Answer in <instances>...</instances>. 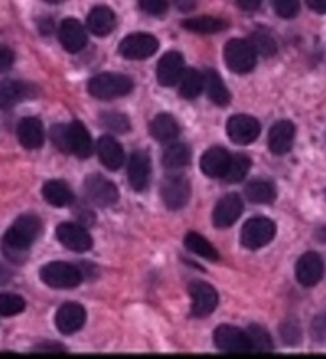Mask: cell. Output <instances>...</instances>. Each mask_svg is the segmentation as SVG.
I'll use <instances>...</instances> for the list:
<instances>
[{
    "mask_svg": "<svg viewBox=\"0 0 326 359\" xmlns=\"http://www.w3.org/2000/svg\"><path fill=\"white\" fill-rule=\"evenodd\" d=\"M42 233V223L36 215H22L16 220L2 239L3 255L13 263L26 262L31 245Z\"/></svg>",
    "mask_w": 326,
    "mask_h": 359,
    "instance_id": "cell-1",
    "label": "cell"
},
{
    "mask_svg": "<svg viewBox=\"0 0 326 359\" xmlns=\"http://www.w3.org/2000/svg\"><path fill=\"white\" fill-rule=\"evenodd\" d=\"M134 83L128 76L119 72H103L90 79L88 92L98 100H115L125 97L133 90Z\"/></svg>",
    "mask_w": 326,
    "mask_h": 359,
    "instance_id": "cell-2",
    "label": "cell"
},
{
    "mask_svg": "<svg viewBox=\"0 0 326 359\" xmlns=\"http://www.w3.org/2000/svg\"><path fill=\"white\" fill-rule=\"evenodd\" d=\"M256 56L253 45L245 39H232L224 47V61L235 74H246L255 69Z\"/></svg>",
    "mask_w": 326,
    "mask_h": 359,
    "instance_id": "cell-3",
    "label": "cell"
},
{
    "mask_svg": "<svg viewBox=\"0 0 326 359\" xmlns=\"http://www.w3.org/2000/svg\"><path fill=\"white\" fill-rule=\"evenodd\" d=\"M275 231H277V228H275V223L271 218H250V220L243 224V228H241L240 243L248 250L262 249L264 245L272 243V239L275 238Z\"/></svg>",
    "mask_w": 326,
    "mask_h": 359,
    "instance_id": "cell-4",
    "label": "cell"
},
{
    "mask_svg": "<svg viewBox=\"0 0 326 359\" xmlns=\"http://www.w3.org/2000/svg\"><path fill=\"white\" fill-rule=\"evenodd\" d=\"M41 279L52 289H74L82 283V273L66 262H52L42 266Z\"/></svg>",
    "mask_w": 326,
    "mask_h": 359,
    "instance_id": "cell-5",
    "label": "cell"
},
{
    "mask_svg": "<svg viewBox=\"0 0 326 359\" xmlns=\"http://www.w3.org/2000/svg\"><path fill=\"white\" fill-rule=\"evenodd\" d=\"M190 193H192V188H190V182L187 177L179 175V173H174V175H168L162 182L160 187V194L162 201L170 210H181L187 205L190 201Z\"/></svg>",
    "mask_w": 326,
    "mask_h": 359,
    "instance_id": "cell-6",
    "label": "cell"
},
{
    "mask_svg": "<svg viewBox=\"0 0 326 359\" xmlns=\"http://www.w3.org/2000/svg\"><path fill=\"white\" fill-rule=\"evenodd\" d=\"M159 50V41L153 34L134 32L127 36L119 45V53L127 60L139 61L150 58Z\"/></svg>",
    "mask_w": 326,
    "mask_h": 359,
    "instance_id": "cell-7",
    "label": "cell"
},
{
    "mask_svg": "<svg viewBox=\"0 0 326 359\" xmlns=\"http://www.w3.org/2000/svg\"><path fill=\"white\" fill-rule=\"evenodd\" d=\"M83 188L87 198L98 207H111L119 201V189L115 184L98 173L87 177Z\"/></svg>",
    "mask_w": 326,
    "mask_h": 359,
    "instance_id": "cell-8",
    "label": "cell"
},
{
    "mask_svg": "<svg viewBox=\"0 0 326 359\" xmlns=\"http://www.w3.org/2000/svg\"><path fill=\"white\" fill-rule=\"evenodd\" d=\"M56 239L63 244L66 249L72 252H88L93 247V239L85 228L80 224L66 222L58 224L56 228Z\"/></svg>",
    "mask_w": 326,
    "mask_h": 359,
    "instance_id": "cell-9",
    "label": "cell"
},
{
    "mask_svg": "<svg viewBox=\"0 0 326 359\" xmlns=\"http://www.w3.org/2000/svg\"><path fill=\"white\" fill-rule=\"evenodd\" d=\"M213 340H215V345L218 350L226 351V353H248L251 350V344L246 332L240 330L239 327H234V325L222 324L215 330V335H213Z\"/></svg>",
    "mask_w": 326,
    "mask_h": 359,
    "instance_id": "cell-10",
    "label": "cell"
},
{
    "mask_svg": "<svg viewBox=\"0 0 326 359\" xmlns=\"http://www.w3.org/2000/svg\"><path fill=\"white\" fill-rule=\"evenodd\" d=\"M226 130L229 138L237 144H251L261 133V123L248 114H235L229 119Z\"/></svg>",
    "mask_w": 326,
    "mask_h": 359,
    "instance_id": "cell-11",
    "label": "cell"
},
{
    "mask_svg": "<svg viewBox=\"0 0 326 359\" xmlns=\"http://www.w3.org/2000/svg\"><path fill=\"white\" fill-rule=\"evenodd\" d=\"M189 294L192 297V316L206 318L216 310L218 292L213 285L201 280H194L189 285Z\"/></svg>",
    "mask_w": 326,
    "mask_h": 359,
    "instance_id": "cell-12",
    "label": "cell"
},
{
    "mask_svg": "<svg viewBox=\"0 0 326 359\" xmlns=\"http://www.w3.org/2000/svg\"><path fill=\"white\" fill-rule=\"evenodd\" d=\"M241 213H243V201L237 193L226 194L218 201L213 210V224L216 228H229L237 223Z\"/></svg>",
    "mask_w": 326,
    "mask_h": 359,
    "instance_id": "cell-13",
    "label": "cell"
},
{
    "mask_svg": "<svg viewBox=\"0 0 326 359\" xmlns=\"http://www.w3.org/2000/svg\"><path fill=\"white\" fill-rule=\"evenodd\" d=\"M325 263L317 252H307L296 263V279L304 287H313L323 278Z\"/></svg>",
    "mask_w": 326,
    "mask_h": 359,
    "instance_id": "cell-14",
    "label": "cell"
},
{
    "mask_svg": "<svg viewBox=\"0 0 326 359\" xmlns=\"http://www.w3.org/2000/svg\"><path fill=\"white\" fill-rule=\"evenodd\" d=\"M85 321V310H83L82 305H78V303L74 302L64 303L63 306H59V310L55 316L56 329H58L63 335H72L78 332V330L83 327Z\"/></svg>",
    "mask_w": 326,
    "mask_h": 359,
    "instance_id": "cell-15",
    "label": "cell"
},
{
    "mask_svg": "<svg viewBox=\"0 0 326 359\" xmlns=\"http://www.w3.org/2000/svg\"><path fill=\"white\" fill-rule=\"evenodd\" d=\"M150 159L144 151H134L128 162V182L138 193L148 189L150 182Z\"/></svg>",
    "mask_w": 326,
    "mask_h": 359,
    "instance_id": "cell-16",
    "label": "cell"
},
{
    "mask_svg": "<svg viewBox=\"0 0 326 359\" xmlns=\"http://www.w3.org/2000/svg\"><path fill=\"white\" fill-rule=\"evenodd\" d=\"M59 42L69 53H78L87 47L88 37L80 21L67 18L59 26Z\"/></svg>",
    "mask_w": 326,
    "mask_h": 359,
    "instance_id": "cell-17",
    "label": "cell"
},
{
    "mask_svg": "<svg viewBox=\"0 0 326 359\" xmlns=\"http://www.w3.org/2000/svg\"><path fill=\"white\" fill-rule=\"evenodd\" d=\"M230 159H232V156L229 154L227 149H224L222 146H213L201 156L200 168L206 177L224 178L230 165Z\"/></svg>",
    "mask_w": 326,
    "mask_h": 359,
    "instance_id": "cell-18",
    "label": "cell"
},
{
    "mask_svg": "<svg viewBox=\"0 0 326 359\" xmlns=\"http://www.w3.org/2000/svg\"><path fill=\"white\" fill-rule=\"evenodd\" d=\"M184 72V58L179 52H168L160 58L157 66V79L162 87L176 86Z\"/></svg>",
    "mask_w": 326,
    "mask_h": 359,
    "instance_id": "cell-19",
    "label": "cell"
},
{
    "mask_svg": "<svg viewBox=\"0 0 326 359\" xmlns=\"http://www.w3.org/2000/svg\"><path fill=\"white\" fill-rule=\"evenodd\" d=\"M67 148H69V154H74L80 159H88L93 153L92 137L80 121H72L67 126Z\"/></svg>",
    "mask_w": 326,
    "mask_h": 359,
    "instance_id": "cell-20",
    "label": "cell"
},
{
    "mask_svg": "<svg viewBox=\"0 0 326 359\" xmlns=\"http://www.w3.org/2000/svg\"><path fill=\"white\" fill-rule=\"evenodd\" d=\"M296 127L291 121H278L269 132V148L274 154L283 156L293 148Z\"/></svg>",
    "mask_w": 326,
    "mask_h": 359,
    "instance_id": "cell-21",
    "label": "cell"
},
{
    "mask_svg": "<svg viewBox=\"0 0 326 359\" xmlns=\"http://www.w3.org/2000/svg\"><path fill=\"white\" fill-rule=\"evenodd\" d=\"M20 143L26 149H38L45 143V128L41 119L37 117H24L16 127Z\"/></svg>",
    "mask_w": 326,
    "mask_h": 359,
    "instance_id": "cell-22",
    "label": "cell"
},
{
    "mask_svg": "<svg viewBox=\"0 0 326 359\" xmlns=\"http://www.w3.org/2000/svg\"><path fill=\"white\" fill-rule=\"evenodd\" d=\"M34 95L32 86L13 79H5L0 82V108L10 109L21 103L22 100L29 98Z\"/></svg>",
    "mask_w": 326,
    "mask_h": 359,
    "instance_id": "cell-23",
    "label": "cell"
},
{
    "mask_svg": "<svg viewBox=\"0 0 326 359\" xmlns=\"http://www.w3.org/2000/svg\"><path fill=\"white\" fill-rule=\"evenodd\" d=\"M97 151L101 164L112 172L119 170L123 162H125V153H123L120 143L115 138L109 137V135H104V137L99 138Z\"/></svg>",
    "mask_w": 326,
    "mask_h": 359,
    "instance_id": "cell-24",
    "label": "cell"
},
{
    "mask_svg": "<svg viewBox=\"0 0 326 359\" xmlns=\"http://www.w3.org/2000/svg\"><path fill=\"white\" fill-rule=\"evenodd\" d=\"M87 26L94 36H109V34L115 29V13L109 7H106V5L94 7L88 13Z\"/></svg>",
    "mask_w": 326,
    "mask_h": 359,
    "instance_id": "cell-25",
    "label": "cell"
},
{
    "mask_svg": "<svg viewBox=\"0 0 326 359\" xmlns=\"http://www.w3.org/2000/svg\"><path fill=\"white\" fill-rule=\"evenodd\" d=\"M149 132L160 143H171L179 135V123L168 112L155 116L149 126Z\"/></svg>",
    "mask_w": 326,
    "mask_h": 359,
    "instance_id": "cell-26",
    "label": "cell"
},
{
    "mask_svg": "<svg viewBox=\"0 0 326 359\" xmlns=\"http://www.w3.org/2000/svg\"><path fill=\"white\" fill-rule=\"evenodd\" d=\"M43 199L53 207H66L74 202V193L69 188V184L61 180H50L42 188Z\"/></svg>",
    "mask_w": 326,
    "mask_h": 359,
    "instance_id": "cell-27",
    "label": "cell"
},
{
    "mask_svg": "<svg viewBox=\"0 0 326 359\" xmlns=\"http://www.w3.org/2000/svg\"><path fill=\"white\" fill-rule=\"evenodd\" d=\"M204 90L215 104L227 106L230 103L229 90L215 69H206L204 72Z\"/></svg>",
    "mask_w": 326,
    "mask_h": 359,
    "instance_id": "cell-28",
    "label": "cell"
},
{
    "mask_svg": "<svg viewBox=\"0 0 326 359\" xmlns=\"http://www.w3.org/2000/svg\"><path fill=\"white\" fill-rule=\"evenodd\" d=\"M185 31L195 34H216L227 27V21L215 16H197V18H187L183 21Z\"/></svg>",
    "mask_w": 326,
    "mask_h": 359,
    "instance_id": "cell-29",
    "label": "cell"
},
{
    "mask_svg": "<svg viewBox=\"0 0 326 359\" xmlns=\"http://www.w3.org/2000/svg\"><path fill=\"white\" fill-rule=\"evenodd\" d=\"M245 194L255 204H272L277 198V189L274 183L266 180H255L245 187Z\"/></svg>",
    "mask_w": 326,
    "mask_h": 359,
    "instance_id": "cell-30",
    "label": "cell"
},
{
    "mask_svg": "<svg viewBox=\"0 0 326 359\" xmlns=\"http://www.w3.org/2000/svg\"><path fill=\"white\" fill-rule=\"evenodd\" d=\"M192 159V151L185 143H173L165 149L162 156V164L166 168H183L190 164Z\"/></svg>",
    "mask_w": 326,
    "mask_h": 359,
    "instance_id": "cell-31",
    "label": "cell"
},
{
    "mask_svg": "<svg viewBox=\"0 0 326 359\" xmlns=\"http://www.w3.org/2000/svg\"><path fill=\"white\" fill-rule=\"evenodd\" d=\"M184 245L187 247L190 252H194L195 255L205 258V260H210V262L219 260V252L215 249V245L199 233L190 231L185 234Z\"/></svg>",
    "mask_w": 326,
    "mask_h": 359,
    "instance_id": "cell-32",
    "label": "cell"
},
{
    "mask_svg": "<svg viewBox=\"0 0 326 359\" xmlns=\"http://www.w3.org/2000/svg\"><path fill=\"white\" fill-rule=\"evenodd\" d=\"M204 92V74L194 67L184 69L181 79H179V93L185 100H194Z\"/></svg>",
    "mask_w": 326,
    "mask_h": 359,
    "instance_id": "cell-33",
    "label": "cell"
},
{
    "mask_svg": "<svg viewBox=\"0 0 326 359\" xmlns=\"http://www.w3.org/2000/svg\"><path fill=\"white\" fill-rule=\"evenodd\" d=\"M248 41L253 45V48H255V52L257 55L266 56V58H272L278 50L277 42H275L272 34L264 29H257L255 32H251Z\"/></svg>",
    "mask_w": 326,
    "mask_h": 359,
    "instance_id": "cell-34",
    "label": "cell"
},
{
    "mask_svg": "<svg viewBox=\"0 0 326 359\" xmlns=\"http://www.w3.org/2000/svg\"><path fill=\"white\" fill-rule=\"evenodd\" d=\"M250 168H251V159L248 156L235 154L232 156V159H230V165L222 180L227 183H239L248 175Z\"/></svg>",
    "mask_w": 326,
    "mask_h": 359,
    "instance_id": "cell-35",
    "label": "cell"
},
{
    "mask_svg": "<svg viewBox=\"0 0 326 359\" xmlns=\"http://www.w3.org/2000/svg\"><path fill=\"white\" fill-rule=\"evenodd\" d=\"M246 335H248L250 344H251V350L253 351H272L274 350V341L271 339V335L264 327L257 324H251L248 329H246Z\"/></svg>",
    "mask_w": 326,
    "mask_h": 359,
    "instance_id": "cell-36",
    "label": "cell"
},
{
    "mask_svg": "<svg viewBox=\"0 0 326 359\" xmlns=\"http://www.w3.org/2000/svg\"><path fill=\"white\" fill-rule=\"evenodd\" d=\"M26 302L16 294H0V316H16L24 311Z\"/></svg>",
    "mask_w": 326,
    "mask_h": 359,
    "instance_id": "cell-37",
    "label": "cell"
},
{
    "mask_svg": "<svg viewBox=\"0 0 326 359\" xmlns=\"http://www.w3.org/2000/svg\"><path fill=\"white\" fill-rule=\"evenodd\" d=\"M101 122L108 130H114L117 133H125L130 130V121L125 114L120 112H104L101 116Z\"/></svg>",
    "mask_w": 326,
    "mask_h": 359,
    "instance_id": "cell-38",
    "label": "cell"
},
{
    "mask_svg": "<svg viewBox=\"0 0 326 359\" xmlns=\"http://www.w3.org/2000/svg\"><path fill=\"white\" fill-rule=\"evenodd\" d=\"M272 7L280 18L291 20L299 13V0H272Z\"/></svg>",
    "mask_w": 326,
    "mask_h": 359,
    "instance_id": "cell-39",
    "label": "cell"
},
{
    "mask_svg": "<svg viewBox=\"0 0 326 359\" xmlns=\"http://www.w3.org/2000/svg\"><path fill=\"white\" fill-rule=\"evenodd\" d=\"M139 8L146 15L163 16L168 11V0H138Z\"/></svg>",
    "mask_w": 326,
    "mask_h": 359,
    "instance_id": "cell-40",
    "label": "cell"
},
{
    "mask_svg": "<svg viewBox=\"0 0 326 359\" xmlns=\"http://www.w3.org/2000/svg\"><path fill=\"white\" fill-rule=\"evenodd\" d=\"M50 138H52L56 148L69 154V148H67V126H55L50 130Z\"/></svg>",
    "mask_w": 326,
    "mask_h": 359,
    "instance_id": "cell-41",
    "label": "cell"
},
{
    "mask_svg": "<svg viewBox=\"0 0 326 359\" xmlns=\"http://www.w3.org/2000/svg\"><path fill=\"white\" fill-rule=\"evenodd\" d=\"M282 337L286 344H291V345L297 344V341L301 340V330L297 323H285L282 327Z\"/></svg>",
    "mask_w": 326,
    "mask_h": 359,
    "instance_id": "cell-42",
    "label": "cell"
},
{
    "mask_svg": "<svg viewBox=\"0 0 326 359\" xmlns=\"http://www.w3.org/2000/svg\"><path fill=\"white\" fill-rule=\"evenodd\" d=\"M15 63V53L5 45H0V72L8 71Z\"/></svg>",
    "mask_w": 326,
    "mask_h": 359,
    "instance_id": "cell-43",
    "label": "cell"
},
{
    "mask_svg": "<svg viewBox=\"0 0 326 359\" xmlns=\"http://www.w3.org/2000/svg\"><path fill=\"white\" fill-rule=\"evenodd\" d=\"M312 332L317 340L326 339V313L320 314L318 318H316V321L312 324Z\"/></svg>",
    "mask_w": 326,
    "mask_h": 359,
    "instance_id": "cell-44",
    "label": "cell"
},
{
    "mask_svg": "<svg viewBox=\"0 0 326 359\" xmlns=\"http://www.w3.org/2000/svg\"><path fill=\"white\" fill-rule=\"evenodd\" d=\"M235 2L243 11H256L261 7L262 0H235Z\"/></svg>",
    "mask_w": 326,
    "mask_h": 359,
    "instance_id": "cell-45",
    "label": "cell"
},
{
    "mask_svg": "<svg viewBox=\"0 0 326 359\" xmlns=\"http://www.w3.org/2000/svg\"><path fill=\"white\" fill-rule=\"evenodd\" d=\"M307 5L316 13L326 15V0H307Z\"/></svg>",
    "mask_w": 326,
    "mask_h": 359,
    "instance_id": "cell-46",
    "label": "cell"
},
{
    "mask_svg": "<svg viewBox=\"0 0 326 359\" xmlns=\"http://www.w3.org/2000/svg\"><path fill=\"white\" fill-rule=\"evenodd\" d=\"M174 4H176V7L181 11H190L195 8L197 0H174Z\"/></svg>",
    "mask_w": 326,
    "mask_h": 359,
    "instance_id": "cell-47",
    "label": "cell"
},
{
    "mask_svg": "<svg viewBox=\"0 0 326 359\" xmlns=\"http://www.w3.org/2000/svg\"><path fill=\"white\" fill-rule=\"evenodd\" d=\"M38 27H41V32L42 34H52L55 26H53V21L52 20L45 18V20H42L41 22H38Z\"/></svg>",
    "mask_w": 326,
    "mask_h": 359,
    "instance_id": "cell-48",
    "label": "cell"
},
{
    "mask_svg": "<svg viewBox=\"0 0 326 359\" xmlns=\"http://www.w3.org/2000/svg\"><path fill=\"white\" fill-rule=\"evenodd\" d=\"M45 2H48V4H61V2H63V0H45Z\"/></svg>",
    "mask_w": 326,
    "mask_h": 359,
    "instance_id": "cell-49",
    "label": "cell"
}]
</instances>
